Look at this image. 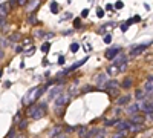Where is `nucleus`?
I'll return each mask as SVG.
<instances>
[{"label": "nucleus", "mask_w": 153, "mask_h": 138, "mask_svg": "<svg viewBox=\"0 0 153 138\" xmlns=\"http://www.w3.org/2000/svg\"><path fill=\"white\" fill-rule=\"evenodd\" d=\"M110 42H112V35H110V34H107V35L104 37V43H107V45H109Z\"/></svg>", "instance_id": "obj_37"}, {"label": "nucleus", "mask_w": 153, "mask_h": 138, "mask_svg": "<svg viewBox=\"0 0 153 138\" xmlns=\"http://www.w3.org/2000/svg\"><path fill=\"white\" fill-rule=\"evenodd\" d=\"M34 34H35V37H45V34H43L42 31H35Z\"/></svg>", "instance_id": "obj_48"}, {"label": "nucleus", "mask_w": 153, "mask_h": 138, "mask_svg": "<svg viewBox=\"0 0 153 138\" xmlns=\"http://www.w3.org/2000/svg\"><path fill=\"white\" fill-rule=\"evenodd\" d=\"M20 37H22L20 34H11V35H9V42H19Z\"/></svg>", "instance_id": "obj_28"}, {"label": "nucleus", "mask_w": 153, "mask_h": 138, "mask_svg": "<svg viewBox=\"0 0 153 138\" xmlns=\"http://www.w3.org/2000/svg\"><path fill=\"white\" fill-rule=\"evenodd\" d=\"M57 11H58V3L52 2L51 3V12H52V14H57Z\"/></svg>", "instance_id": "obj_27"}, {"label": "nucleus", "mask_w": 153, "mask_h": 138, "mask_svg": "<svg viewBox=\"0 0 153 138\" xmlns=\"http://www.w3.org/2000/svg\"><path fill=\"white\" fill-rule=\"evenodd\" d=\"M127 29H129V25H127V23H124V25H121V31H123V32H126Z\"/></svg>", "instance_id": "obj_43"}, {"label": "nucleus", "mask_w": 153, "mask_h": 138, "mask_svg": "<svg viewBox=\"0 0 153 138\" xmlns=\"http://www.w3.org/2000/svg\"><path fill=\"white\" fill-rule=\"evenodd\" d=\"M37 6H38V2H37V0H31V3H28V8H29V9L37 8Z\"/></svg>", "instance_id": "obj_35"}, {"label": "nucleus", "mask_w": 153, "mask_h": 138, "mask_svg": "<svg viewBox=\"0 0 153 138\" xmlns=\"http://www.w3.org/2000/svg\"><path fill=\"white\" fill-rule=\"evenodd\" d=\"M143 110L146 112V114H153V103L152 101H146L144 104H143Z\"/></svg>", "instance_id": "obj_14"}, {"label": "nucleus", "mask_w": 153, "mask_h": 138, "mask_svg": "<svg viewBox=\"0 0 153 138\" xmlns=\"http://www.w3.org/2000/svg\"><path fill=\"white\" fill-rule=\"evenodd\" d=\"M146 97H147V94L144 92V89H138L135 92V100H144Z\"/></svg>", "instance_id": "obj_19"}, {"label": "nucleus", "mask_w": 153, "mask_h": 138, "mask_svg": "<svg viewBox=\"0 0 153 138\" xmlns=\"http://www.w3.org/2000/svg\"><path fill=\"white\" fill-rule=\"evenodd\" d=\"M75 129H78V128H76V126H68V128H66L68 132H72V131H75Z\"/></svg>", "instance_id": "obj_46"}, {"label": "nucleus", "mask_w": 153, "mask_h": 138, "mask_svg": "<svg viewBox=\"0 0 153 138\" xmlns=\"http://www.w3.org/2000/svg\"><path fill=\"white\" fill-rule=\"evenodd\" d=\"M68 101H69V97L68 95H58L57 100H55V109L63 107L65 104H68Z\"/></svg>", "instance_id": "obj_5"}, {"label": "nucleus", "mask_w": 153, "mask_h": 138, "mask_svg": "<svg viewBox=\"0 0 153 138\" xmlns=\"http://www.w3.org/2000/svg\"><path fill=\"white\" fill-rule=\"evenodd\" d=\"M123 87H124V89H130V87H132V78L127 77V78L123 81Z\"/></svg>", "instance_id": "obj_23"}, {"label": "nucleus", "mask_w": 153, "mask_h": 138, "mask_svg": "<svg viewBox=\"0 0 153 138\" xmlns=\"http://www.w3.org/2000/svg\"><path fill=\"white\" fill-rule=\"evenodd\" d=\"M103 16H104V9L98 6V8H97V17L100 19V17H103Z\"/></svg>", "instance_id": "obj_34"}, {"label": "nucleus", "mask_w": 153, "mask_h": 138, "mask_svg": "<svg viewBox=\"0 0 153 138\" xmlns=\"http://www.w3.org/2000/svg\"><path fill=\"white\" fill-rule=\"evenodd\" d=\"M60 134H61V126H55L54 129L49 131V137H52V138H57Z\"/></svg>", "instance_id": "obj_15"}, {"label": "nucleus", "mask_w": 153, "mask_h": 138, "mask_svg": "<svg viewBox=\"0 0 153 138\" xmlns=\"http://www.w3.org/2000/svg\"><path fill=\"white\" fill-rule=\"evenodd\" d=\"M126 69H127V65H126V63L120 66V71H126Z\"/></svg>", "instance_id": "obj_52"}, {"label": "nucleus", "mask_w": 153, "mask_h": 138, "mask_svg": "<svg viewBox=\"0 0 153 138\" xmlns=\"http://www.w3.org/2000/svg\"><path fill=\"white\" fill-rule=\"evenodd\" d=\"M28 22L29 23H32V25H35L38 20H37V17H35V14H29V17H28Z\"/></svg>", "instance_id": "obj_31"}, {"label": "nucleus", "mask_w": 153, "mask_h": 138, "mask_svg": "<svg viewBox=\"0 0 153 138\" xmlns=\"http://www.w3.org/2000/svg\"><path fill=\"white\" fill-rule=\"evenodd\" d=\"M26 126H28V121H26V120H22V121L19 123V129H20V131L26 129Z\"/></svg>", "instance_id": "obj_30"}, {"label": "nucleus", "mask_w": 153, "mask_h": 138, "mask_svg": "<svg viewBox=\"0 0 153 138\" xmlns=\"http://www.w3.org/2000/svg\"><path fill=\"white\" fill-rule=\"evenodd\" d=\"M76 92H78V91H76V87H74V86L69 89V94H71V95H72V94H76Z\"/></svg>", "instance_id": "obj_47"}, {"label": "nucleus", "mask_w": 153, "mask_h": 138, "mask_svg": "<svg viewBox=\"0 0 153 138\" xmlns=\"http://www.w3.org/2000/svg\"><path fill=\"white\" fill-rule=\"evenodd\" d=\"M78 49H80V45H78V43H72V45H71V52H72V54H75Z\"/></svg>", "instance_id": "obj_29"}, {"label": "nucleus", "mask_w": 153, "mask_h": 138, "mask_svg": "<svg viewBox=\"0 0 153 138\" xmlns=\"http://www.w3.org/2000/svg\"><path fill=\"white\" fill-rule=\"evenodd\" d=\"M45 91H46V87H42V86L32 87V89H29L28 94L23 97L22 103H23L25 106H32V104H35V101H37L38 98H40V95H42Z\"/></svg>", "instance_id": "obj_1"}, {"label": "nucleus", "mask_w": 153, "mask_h": 138, "mask_svg": "<svg viewBox=\"0 0 153 138\" xmlns=\"http://www.w3.org/2000/svg\"><path fill=\"white\" fill-rule=\"evenodd\" d=\"M91 91H94V89H92L91 86H84V89H83L81 92H84V94H86V92H91Z\"/></svg>", "instance_id": "obj_41"}, {"label": "nucleus", "mask_w": 153, "mask_h": 138, "mask_svg": "<svg viewBox=\"0 0 153 138\" xmlns=\"http://www.w3.org/2000/svg\"><path fill=\"white\" fill-rule=\"evenodd\" d=\"M138 110H139L138 104H130L129 107H127V114H129L130 117H133V115H138Z\"/></svg>", "instance_id": "obj_13"}, {"label": "nucleus", "mask_w": 153, "mask_h": 138, "mask_svg": "<svg viewBox=\"0 0 153 138\" xmlns=\"http://www.w3.org/2000/svg\"><path fill=\"white\" fill-rule=\"evenodd\" d=\"M58 65H65V57H63V55L58 57Z\"/></svg>", "instance_id": "obj_45"}, {"label": "nucleus", "mask_w": 153, "mask_h": 138, "mask_svg": "<svg viewBox=\"0 0 153 138\" xmlns=\"http://www.w3.org/2000/svg\"><path fill=\"white\" fill-rule=\"evenodd\" d=\"M14 121H16V123H19V121H22V120H20V115H19V114H17V115L14 117Z\"/></svg>", "instance_id": "obj_53"}, {"label": "nucleus", "mask_w": 153, "mask_h": 138, "mask_svg": "<svg viewBox=\"0 0 153 138\" xmlns=\"http://www.w3.org/2000/svg\"><path fill=\"white\" fill-rule=\"evenodd\" d=\"M132 20H133V22H139V20H141V17H139V16H136V17H133Z\"/></svg>", "instance_id": "obj_54"}, {"label": "nucleus", "mask_w": 153, "mask_h": 138, "mask_svg": "<svg viewBox=\"0 0 153 138\" xmlns=\"http://www.w3.org/2000/svg\"><path fill=\"white\" fill-rule=\"evenodd\" d=\"M5 138H16V132H14V131H9V134H8Z\"/></svg>", "instance_id": "obj_40"}, {"label": "nucleus", "mask_w": 153, "mask_h": 138, "mask_svg": "<svg viewBox=\"0 0 153 138\" xmlns=\"http://www.w3.org/2000/svg\"><path fill=\"white\" fill-rule=\"evenodd\" d=\"M45 112H46V104L45 103H40V104H32L29 106L28 109V115L34 120H40L43 115H45Z\"/></svg>", "instance_id": "obj_2"}, {"label": "nucleus", "mask_w": 153, "mask_h": 138, "mask_svg": "<svg viewBox=\"0 0 153 138\" xmlns=\"http://www.w3.org/2000/svg\"><path fill=\"white\" fill-rule=\"evenodd\" d=\"M129 100H130V97H129V95L120 97V98L117 100V104H118V106H124V104H127V103H129Z\"/></svg>", "instance_id": "obj_17"}, {"label": "nucleus", "mask_w": 153, "mask_h": 138, "mask_svg": "<svg viewBox=\"0 0 153 138\" xmlns=\"http://www.w3.org/2000/svg\"><path fill=\"white\" fill-rule=\"evenodd\" d=\"M0 77H2V71H0Z\"/></svg>", "instance_id": "obj_58"}, {"label": "nucleus", "mask_w": 153, "mask_h": 138, "mask_svg": "<svg viewBox=\"0 0 153 138\" xmlns=\"http://www.w3.org/2000/svg\"><path fill=\"white\" fill-rule=\"evenodd\" d=\"M120 87H121V84H120L118 81L110 80V81H107V83H106L104 89H106V92H107L110 97H117V95H118V92H120Z\"/></svg>", "instance_id": "obj_3"}, {"label": "nucleus", "mask_w": 153, "mask_h": 138, "mask_svg": "<svg viewBox=\"0 0 153 138\" xmlns=\"http://www.w3.org/2000/svg\"><path fill=\"white\" fill-rule=\"evenodd\" d=\"M23 45H31V40H29V39H26V40L23 42Z\"/></svg>", "instance_id": "obj_55"}, {"label": "nucleus", "mask_w": 153, "mask_h": 138, "mask_svg": "<svg viewBox=\"0 0 153 138\" xmlns=\"http://www.w3.org/2000/svg\"><path fill=\"white\" fill-rule=\"evenodd\" d=\"M86 135H87V128L86 126H80L78 128V137L80 138H86Z\"/></svg>", "instance_id": "obj_22"}, {"label": "nucleus", "mask_w": 153, "mask_h": 138, "mask_svg": "<svg viewBox=\"0 0 153 138\" xmlns=\"http://www.w3.org/2000/svg\"><path fill=\"white\" fill-rule=\"evenodd\" d=\"M120 54H121V49H120L118 46H115V48H110L109 51H106V58H109V60H115Z\"/></svg>", "instance_id": "obj_4"}, {"label": "nucleus", "mask_w": 153, "mask_h": 138, "mask_svg": "<svg viewBox=\"0 0 153 138\" xmlns=\"http://www.w3.org/2000/svg\"><path fill=\"white\" fill-rule=\"evenodd\" d=\"M60 92H61V86H55L54 89L49 92V98H55V97H58Z\"/></svg>", "instance_id": "obj_18"}, {"label": "nucleus", "mask_w": 153, "mask_h": 138, "mask_svg": "<svg viewBox=\"0 0 153 138\" xmlns=\"http://www.w3.org/2000/svg\"><path fill=\"white\" fill-rule=\"evenodd\" d=\"M144 92L147 95H153V75H150L149 80L144 83Z\"/></svg>", "instance_id": "obj_7"}, {"label": "nucleus", "mask_w": 153, "mask_h": 138, "mask_svg": "<svg viewBox=\"0 0 153 138\" xmlns=\"http://www.w3.org/2000/svg\"><path fill=\"white\" fill-rule=\"evenodd\" d=\"M124 63H126V55H124V54H120L117 58L113 60V63H110V65H115V66H118V68H120V66L124 65Z\"/></svg>", "instance_id": "obj_12"}, {"label": "nucleus", "mask_w": 153, "mask_h": 138, "mask_svg": "<svg viewBox=\"0 0 153 138\" xmlns=\"http://www.w3.org/2000/svg\"><path fill=\"white\" fill-rule=\"evenodd\" d=\"M130 126H132L130 121H120V123L117 124V129H118V132H123V131L130 129Z\"/></svg>", "instance_id": "obj_10"}, {"label": "nucleus", "mask_w": 153, "mask_h": 138, "mask_svg": "<svg viewBox=\"0 0 153 138\" xmlns=\"http://www.w3.org/2000/svg\"><path fill=\"white\" fill-rule=\"evenodd\" d=\"M16 2H17V0H11V2H8V3H9V6L12 8V6H16V5H17Z\"/></svg>", "instance_id": "obj_49"}, {"label": "nucleus", "mask_w": 153, "mask_h": 138, "mask_svg": "<svg viewBox=\"0 0 153 138\" xmlns=\"http://www.w3.org/2000/svg\"><path fill=\"white\" fill-rule=\"evenodd\" d=\"M147 46H149V43H143V45H138V46H133L132 49H130V55H139L144 49H147Z\"/></svg>", "instance_id": "obj_6"}, {"label": "nucleus", "mask_w": 153, "mask_h": 138, "mask_svg": "<svg viewBox=\"0 0 153 138\" xmlns=\"http://www.w3.org/2000/svg\"><path fill=\"white\" fill-rule=\"evenodd\" d=\"M126 135H127V131H123V132H117L113 135V138H124Z\"/></svg>", "instance_id": "obj_32"}, {"label": "nucleus", "mask_w": 153, "mask_h": 138, "mask_svg": "<svg viewBox=\"0 0 153 138\" xmlns=\"http://www.w3.org/2000/svg\"><path fill=\"white\" fill-rule=\"evenodd\" d=\"M115 123L118 124V123H120V120H118V118H113V120H106V121H104L106 126H115Z\"/></svg>", "instance_id": "obj_26"}, {"label": "nucleus", "mask_w": 153, "mask_h": 138, "mask_svg": "<svg viewBox=\"0 0 153 138\" xmlns=\"http://www.w3.org/2000/svg\"><path fill=\"white\" fill-rule=\"evenodd\" d=\"M97 134L103 135V131H98L97 128H94V129H91V131H87V135H86V138H92V137H94V135H97Z\"/></svg>", "instance_id": "obj_20"}, {"label": "nucleus", "mask_w": 153, "mask_h": 138, "mask_svg": "<svg viewBox=\"0 0 153 138\" xmlns=\"http://www.w3.org/2000/svg\"><path fill=\"white\" fill-rule=\"evenodd\" d=\"M9 9H11V6H9V3L6 2V3H2L0 5V17H6L8 16V12H9Z\"/></svg>", "instance_id": "obj_11"}, {"label": "nucleus", "mask_w": 153, "mask_h": 138, "mask_svg": "<svg viewBox=\"0 0 153 138\" xmlns=\"http://www.w3.org/2000/svg\"><path fill=\"white\" fill-rule=\"evenodd\" d=\"M143 121H144V118H143L141 115H133V117L130 118V123H132V124H141Z\"/></svg>", "instance_id": "obj_21"}, {"label": "nucleus", "mask_w": 153, "mask_h": 138, "mask_svg": "<svg viewBox=\"0 0 153 138\" xmlns=\"http://www.w3.org/2000/svg\"><path fill=\"white\" fill-rule=\"evenodd\" d=\"M130 131H132V132H141V131H143V126H141V124H132Z\"/></svg>", "instance_id": "obj_24"}, {"label": "nucleus", "mask_w": 153, "mask_h": 138, "mask_svg": "<svg viewBox=\"0 0 153 138\" xmlns=\"http://www.w3.org/2000/svg\"><path fill=\"white\" fill-rule=\"evenodd\" d=\"M97 138H104V137H103V135H100V137H97Z\"/></svg>", "instance_id": "obj_57"}, {"label": "nucleus", "mask_w": 153, "mask_h": 138, "mask_svg": "<svg viewBox=\"0 0 153 138\" xmlns=\"http://www.w3.org/2000/svg\"><path fill=\"white\" fill-rule=\"evenodd\" d=\"M124 5H123V2H117V3H115V9H121Z\"/></svg>", "instance_id": "obj_42"}, {"label": "nucleus", "mask_w": 153, "mask_h": 138, "mask_svg": "<svg viewBox=\"0 0 153 138\" xmlns=\"http://www.w3.org/2000/svg\"><path fill=\"white\" fill-rule=\"evenodd\" d=\"M57 138H68V137H66V135H65V134H60V135H58V137H57Z\"/></svg>", "instance_id": "obj_56"}, {"label": "nucleus", "mask_w": 153, "mask_h": 138, "mask_svg": "<svg viewBox=\"0 0 153 138\" xmlns=\"http://www.w3.org/2000/svg\"><path fill=\"white\" fill-rule=\"evenodd\" d=\"M106 71H107L109 75H117V74L120 72V68H118V66H115V65H110V66H107Z\"/></svg>", "instance_id": "obj_16"}, {"label": "nucleus", "mask_w": 153, "mask_h": 138, "mask_svg": "<svg viewBox=\"0 0 153 138\" xmlns=\"http://www.w3.org/2000/svg\"><path fill=\"white\" fill-rule=\"evenodd\" d=\"M3 28H6V20L3 17H0V29H3Z\"/></svg>", "instance_id": "obj_36"}, {"label": "nucleus", "mask_w": 153, "mask_h": 138, "mask_svg": "<svg viewBox=\"0 0 153 138\" xmlns=\"http://www.w3.org/2000/svg\"><path fill=\"white\" fill-rule=\"evenodd\" d=\"M113 8H115V6H112L110 3H109V5H106V9H109V11H113Z\"/></svg>", "instance_id": "obj_51"}, {"label": "nucleus", "mask_w": 153, "mask_h": 138, "mask_svg": "<svg viewBox=\"0 0 153 138\" xmlns=\"http://www.w3.org/2000/svg\"><path fill=\"white\" fill-rule=\"evenodd\" d=\"M71 17H72V14H71V12H66V14H65V16L61 17V20H69Z\"/></svg>", "instance_id": "obj_38"}, {"label": "nucleus", "mask_w": 153, "mask_h": 138, "mask_svg": "<svg viewBox=\"0 0 153 138\" xmlns=\"http://www.w3.org/2000/svg\"><path fill=\"white\" fill-rule=\"evenodd\" d=\"M87 60H89V57H86V58H83V60H80V61H76V63H75L74 66H71L69 69H66V71H65V72H63V74H65V75H66V74H68V72H71V71H75V69H78L80 66H83V65L86 63V61H87Z\"/></svg>", "instance_id": "obj_9"}, {"label": "nucleus", "mask_w": 153, "mask_h": 138, "mask_svg": "<svg viewBox=\"0 0 153 138\" xmlns=\"http://www.w3.org/2000/svg\"><path fill=\"white\" fill-rule=\"evenodd\" d=\"M89 16V9H83L81 11V17H87Z\"/></svg>", "instance_id": "obj_44"}, {"label": "nucleus", "mask_w": 153, "mask_h": 138, "mask_svg": "<svg viewBox=\"0 0 153 138\" xmlns=\"http://www.w3.org/2000/svg\"><path fill=\"white\" fill-rule=\"evenodd\" d=\"M49 49H51V43L46 42V43L42 45V52H43V54H48V52H49Z\"/></svg>", "instance_id": "obj_25"}, {"label": "nucleus", "mask_w": 153, "mask_h": 138, "mask_svg": "<svg viewBox=\"0 0 153 138\" xmlns=\"http://www.w3.org/2000/svg\"><path fill=\"white\" fill-rule=\"evenodd\" d=\"M17 5H20V6H26L28 2H26V0H17Z\"/></svg>", "instance_id": "obj_39"}, {"label": "nucleus", "mask_w": 153, "mask_h": 138, "mask_svg": "<svg viewBox=\"0 0 153 138\" xmlns=\"http://www.w3.org/2000/svg\"><path fill=\"white\" fill-rule=\"evenodd\" d=\"M95 81H97L98 87H104L106 83H107V75L106 74H98L97 77H95Z\"/></svg>", "instance_id": "obj_8"}, {"label": "nucleus", "mask_w": 153, "mask_h": 138, "mask_svg": "<svg viewBox=\"0 0 153 138\" xmlns=\"http://www.w3.org/2000/svg\"><path fill=\"white\" fill-rule=\"evenodd\" d=\"M34 54V48H29V51L26 52V55H32Z\"/></svg>", "instance_id": "obj_50"}, {"label": "nucleus", "mask_w": 153, "mask_h": 138, "mask_svg": "<svg viewBox=\"0 0 153 138\" xmlns=\"http://www.w3.org/2000/svg\"><path fill=\"white\" fill-rule=\"evenodd\" d=\"M74 26L78 29V28H81V19H74Z\"/></svg>", "instance_id": "obj_33"}]
</instances>
